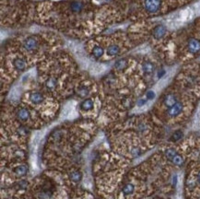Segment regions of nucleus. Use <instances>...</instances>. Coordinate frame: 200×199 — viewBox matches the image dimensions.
<instances>
[{"label": "nucleus", "mask_w": 200, "mask_h": 199, "mask_svg": "<svg viewBox=\"0 0 200 199\" xmlns=\"http://www.w3.org/2000/svg\"><path fill=\"white\" fill-rule=\"evenodd\" d=\"M93 108V102L91 100H86L81 103V109L84 111H89Z\"/></svg>", "instance_id": "9d476101"}, {"label": "nucleus", "mask_w": 200, "mask_h": 199, "mask_svg": "<svg viewBox=\"0 0 200 199\" xmlns=\"http://www.w3.org/2000/svg\"><path fill=\"white\" fill-rule=\"evenodd\" d=\"M144 70L147 72V73H151L152 71H153V66L151 65V64H146L145 66H144Z\"/></svg>", "instance_id": "6ab92c4d"}, {"label": "nucleus", "mask_w": 200, "mask_h": 199, "mask_svg": "<svg viewBox=\"0 0 200 199\" xmlns=\"http://www.w3.org/2000/svg\"><path fill=\"white\" fill-rule=\"evenodd\" d=\"M105 69V67L103 65H101V64H93L91 67H90V72L92 74H95V75H98L102 72H103V70Z\"/></svg>", "instance_id": "423d86ee"}, {"label": "nucleus", "mask_w": 200, "mask_h": 199, "mask_svg": "<svg viewBox=\"0 0 200 199\" xmlns=\"http://www.w3.org/2000/svg\"><path fill=\"white\" fill-rule=\"evenodd\" d=\"M14 172H15V173L17 174V176L21 177V176H24V175L27 174V172H28V168H27L25 165H19V167H17V168L15 169Z\"/></svg>", "instance_id": "0eeeda50"}, {"label": "nucleus", "mask_w": 200, "mask_h": 199, "mask_svg": "<svg viewBox=\"0 0 200 199\" xmlns=\"http://www.w3.org/2000/svg\"><path fill=\"white\" fill-rule=\"evenodd\" d=\"M93 55H94L96 57H100V56L102 55V48H100V47L94 48V50H93Z\"/></svg>", "instance_id": "a211bd4d"}, {"label": "nucleus", "mask_w": 200, "mask_h": 199, "mask_svg": "<svg viewBox=\"0 0 200 199\" xmlns=\"http://www.w3.org/2000/svg\"><path fill=\"white\" fill-rule=\"evenodd\" d=\"M55 86H56V80L55 79H49L48 81H47V87L48 88H50V89H53V88H55Z\"/></svg>", "instance_id": "aec40b11"}, {"label": "nucleus", "mask_w": 200, "mask_h": 199, "mask_svg": "<svg viewBox=\"0 0 200 199\" xmlns=\"http://www.w3.org/2000/svg\"><path fill=\"white\" fill-rule=\"evenodd\" d=\"M183 110V105L182 103H175L173 106H172L170 108V110L168 111V114L172 117H174L176 115H178Z\"/></svg>", "instance_id": "f257e3e1"}, {"label": "nucleus", "mask_w": 200, "mask_h": 199, "mask_svg": "<svg viewBox=\"0 0 200 199\" xmlns=\"http://www.w3.org/2000/svg\"><path fill=\"white\" fill-rule=\"evenodd\" d=\"M189 50L192 52V53H197L200 50V44L196 41V40H192L190 43H189Z\"/></svg>", "instance_id": "6e6552de"}, {"label": "nucleus", "mask_w": 200, "mask_h": 199, "mask_svg": "<svg viewBox=\"0 0 200 199\" xmlns=\"http://www.w3.org/2000/svg\"><path fill=\"white\" fill-rule=\"evenodd\" d=\"M87 93H88V90H87L86 89H82L81 90H79V94H80L81 96H85Z\"/></svg>", "instance_id": "4be33fe9"}, {"label": "nucleus", "mask_w": 200, "mask_h": 199, "mask_svg": "<svg viewBox=\"0 0 200 199\" xmlns=\"http://www.w3.org/2000/svg\"><path fill=\"white\" fill-rule=\"evenodd\" d=\"M134 190H135V186H134L133 184H126V185L124 186L122 192H123L124 195L128 196V195H131V194L133 193Z\"/></svg>", "instance_id": "9b49d317"}, {"label": "nucleus", "mask_w": 200, "mask_h": 199, "mask_svg": "<svg viewBox=\"0 0 200 199\" xmlns=\"http://www.w3.org/2000/svg\"><path fill=\"white\" fill-rule=\"evenodd\" d=\"M165 155L167 156V158L168 159H171V160H173L177 154H176V151L174 150V149H173V148H169V149H167L166 150V152H165Z\"/></svg>", "instance_id": "2eb2a0df"}, {"label": "nucleus", "mask_w": 200, "mask_h": 199, "mask_svg": "<svg viewBox=\"0 0 200 199\" xmlns=\"http://www.w3.org/2000/svg\"><path fill=\"white\" fill-rule=\"evenodd\" d=\"M173 163H175L176 165H181L183 163V159L180 155H176L173 159Z\"/></svg>", "instance_id": "f3484780"}, {"label": "nucleus", "mask_w": 200, "mask_h": 199, "mask_svg": "<svg viewBox=\"0 0 200 199\" xmlns=\"http://www.w3.org/2000/svg\"><path fill=\"white\" fill-rule=\"evenodd\" d=\"M81 178H82V174H81V172H78V171H74V172H72L70 173V179H71L73 182H75V183L79 182V181L81 180Z\"/></svg>", "instance_id": "1a4fd4ad"}, {"label": "nucleus", "mask_w": 200, "mask_h": 199, "mask_svg": "<svg viewBox=\"0 0 200 199\" xmlns=\"http://www.w3.org/2000/svg\"><path fill=\"white\" fill-rule=\"evenodd\" d=\"M14 66H15V67H16L17 69L22 70V69L25 67V63H24V61L21 60V59H17V60H15V62H14Z\"/></svg>", "instance_id": "4468645a"}, {"label": "nucleus", "mask_w": 200, "mask_h": 199, "mask_svg": "<svg viewBox=\"0 0 200 199\" xmlns=\"http://www.w3.org/2000/svg\"><path fill=\"white\" fill-rule=\"evenodd\" d=\"M164 102H165V104H166L167 106L172 107V106H173V105L176 103V99H175V97H174L173 95H168V96L165 98Z\"/></svg>", "instance_id": "f8f14e48"}, {"label": "nucleus", "mask_w": 200, "mask_h": 199, "mask_svg": "<svg viewBox=\"0 0 200 199\" xmlns=\"http://www.w3.org/2000/svg\"><path fill=\"white\" fill-rule=\"evenodd\" d=\"M131 154L133 155V156H137V155H139L140 154V151H139V149L138 148H136V147H135L132 149V151H131Z\"/></svg>", "instance_id": "412c9836"}, {"label": "nucleus", "mask_w": 200, "mask_h": 199, "mask_svg": "<svg viewBox=\"0 0 200 199\" xmlns=\"http://www.w3.org/2000/svg\"><path fill=\"white\" fill-rule=\"evenodd\" d=\"M198 182L200 183V172H198Z\"/></svg>", "instance_id": "b1692460"}, {"label": "nucleus", "mask_w": 200, "mask_h": 199, "mask_svg": "<svg viewBox=\"0 0 200 199\" xmlns=\"http://www.w3.org/2000/svg\"><path fill=\"white\" fill-rule=\"evenodd\" d=\"M117 53H118V49H117V47H115V46L110 47V48L108 49V51H107V54H108L109 56H115V55L117 54Z\"/></svg>", "instance_id": "dca6fc26"}, {"label": "nucleus", "mask_w": 200, "mask_h": 199, "mask_svg": "<svg viewBox=\"0 0 200 199\" xmlns=\"http://www.w3.org/2000/svg\"><path fill=\"white\" fill-rule=\"evenodd\" d=\"M196 11H197L198 14H200V2L196 5Z\"/></svg>", "instance_id": "5701e85b"}, {"label": "nucleus", "mask_w": 200, "mask_h": 199, "mask_svg": "<svg viewBox=\"0 0 200 199\" xmlns=\"http://www.w3.org/2000/svg\"><path fill=\"white\" fill-rule=\"evenodd\" d=\"M53 196V192L50 190V189H47V188H44L42 190V192L39 194L38 197L39 199H51Z\"/></svg>", "instance_id": "39448f33"}, {"label": "nucleus", "mask_w": 200, "mask_h": 199, "mask_svg": "<svg viewBox=\"0 0 200 199\" xmlns=\"http://www.w3.org/2000/svg\"><path fill=\"white\" fill-rule=\"evenodd\" d=\"M30 98H31V101L33 103H35V104L42 103L43 101H44L43 95H42L41 93H39V92H33V93H31V95Z\"/></svg>", "instance_id": "7ed1b4c3"}, {"label": "nucleus", "mask_w": 200, "mask_h": 199, "mask_svg": "<svg viewBox=\"0 0 200 199\" xmlns=\"http://www.w3.org/2000/svg\"><path fill=\"white\" fill-rule=\"evenodd\" d=\"M35 45H36V44H35V41L33 40V39H28L27 41H26V43H25V47L27 48V49H29V50H31V49H33L34 47H35Z\"/></svg>", "instance_id": "ddd939ff"}, {"label": "nucleus", "mask_w": 200, "mask_h": 199, "mask_svg": "<svg viewBox=\"0 0 200 199\" xmlns=\"http://www.w3.org/2000/svg\"><path fill=\"white\" fill-rule=\"evenodd\" d=\"M17 115H18L19 119H20L21 121H26V120L29 119L30 113H29L28 110H26V109H20V110L18 111Z\"/></svg>", "instance_id": "20e7f679"}, {"label": "nucleus", "mask_w": 200, "mask_h": 199, "mask_svg": "<svg viewBox=\"0 0 200 199\" xmlns=\"http://www.w3.org/2000/svg\"><path fill=\"white\" fill-rule=\"evenodd\" d=\"M160 6V0H146V7L148 11L154 12Z\"/></svg>", "instance_id": "f03ea898"}]
</instances>
